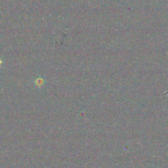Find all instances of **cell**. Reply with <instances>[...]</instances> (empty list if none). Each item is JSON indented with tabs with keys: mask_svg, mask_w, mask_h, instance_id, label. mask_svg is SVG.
I'll list each match as a JSON object with an SVG mask.
<instances>
[{
	"mask_svg": "<svg viewBox=\"0 0 168 168\" xmlns=\"http://www.w3.org/2000/svg\"><path fill=\"white\" fill-rule=\"evenodd\" d=\"M1 64H2V62H1V60H0V66H1Z\"/></svg>",
	"mask_w": 168,
	"mask_h": 168,
	"instance_id": "obj_1",
	"label": "cell"
}]
</instances>
